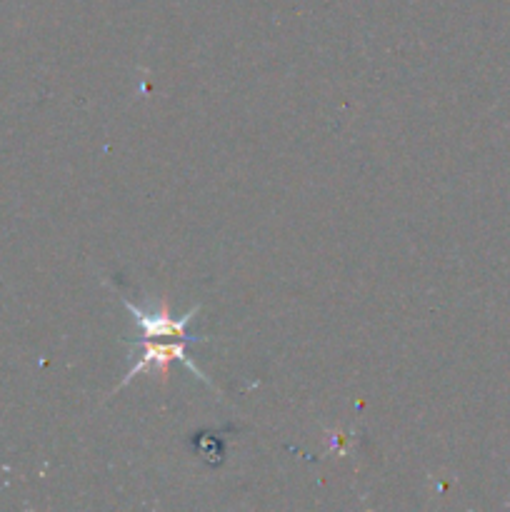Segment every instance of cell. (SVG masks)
Returning <instances> with one entry per match:
<instances>
[{
  "label": "cell",
  "mask_w": 510,
  "mask_h": 512,
  "mask_svg": "<svg viewBox=\"0 0 510 512\" xmlns=\"http://www.w3.org/2000/svg\"><path fill=\"white\" fill-rule=\"evenodd\" d=\"M200 340L203 338H195V335H190V338H178V335H155V338H143L140 358L130 365L128 375H125L123 383L118 385V390L125 388L130 380L138 378V375L145 373V370H153V373L160 378V383H168L170 365L173 363L188 365V370L195 375V378L208 383V378L200 373V368L190 360L188 355V343H200Z\"/></svg>",
  "instance_id": "1"
}]
</instances>
